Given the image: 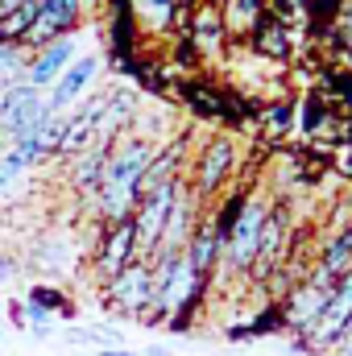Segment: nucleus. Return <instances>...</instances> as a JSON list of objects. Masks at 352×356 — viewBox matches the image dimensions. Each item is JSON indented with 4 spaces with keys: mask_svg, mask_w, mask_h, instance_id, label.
<instances>
[{
    "mask_svg": "<svg viewBox=\"0 0 352 356\" xmlns=\"http://www.w3.org/2000/svg\"><path fill=\"white\" fill-rule=\"evenodd\" d=\"M203 203H199V195L191 191V186H182L175 199V207H170V216H166V228H162V245L158 249H182L186 241H191V232H195V224H199V211Z\"/></svg>",
    "mask_w": 352,
    "mask_h": 356,
    "instance_id": "obj_16",
    "label": "nucleus"
},
{
    "mask_svg": "<svg viewBox=\"0 0 352 356\" xmlns=\"http://www.w3.org/2000/svg\"><path fill=\"white\" fill-rule=\"evenodd\" d=\"M99 302L108 307V315L141 323L154 307V261L150 257H133L116 277H108L99 286Z\"/></svg>",
    "mask_w": 352,
    "mask_h": 356,
    "instance_id": "obj_3",
    "label": "nucleus"
},
{
    "mask_svg": "<svg viewBox=\"0 0 352 356\" xmlns=\"http://www.w3.org/2000/svg\"><path fill=\"white\" fill-rule=\"evenodd\" d=\"M25 307H38V311H46L50 319L58 315V319H75V302L58 290V286H50V282H38V286H29V294H25Z\"/></svg>",
    "mask_w": 352,
    "mask_h": 356,
    "instance_id": "obj_23",
    "label": "nucleus"
},
{
    "mask_svg": "<svg viewBox=\"0 0 352 356\" xmlns=\"http://www.w3.org/2000/svg\"><path fill=\"white\" fill-rule=\"evenodd\" d=\"M0 95H4V88H0Z\"/></svg>",
    "mask_w": 352,
    "mask_h": 356,
    "instance_id": "obj_34",
    "label": "nucleus"
},
{
    "mask_svg": "<svg viewBox=\"0 0 352 356\" xmlns=\"http://www.w3.org/2000/svg\"><path fill=\"white\" fill-rule=\"evenodd\" d=\"M249 50L257 54V58H286L290 54V33H286V21L282 17H269L265 13V21L249 33Z\"/></svg>",
    "mask_w": 352,
    "mask_h": 356,
    "instance_id": "obj_18",
    "label": "nucleus"
},
{
    "mask_svg": "<svg viewBox=\"0 0 352 356\" xmlns=\"http://www.w3.org/2000/svg\"><path fill=\"white\" fill-rule=\"evenodd\" d=\"M83 17H88V8H83V0H38V13H33V25L25 29V38H21V46H25V50H38V46H46V42H58V38H71V33H79V25H83Z\"/></svg>",
    "mask_w": 352,
    "mask_h": 356,
    "instance_id": "obj_9",
    "label": "nucleus"
},
{
    "mask_svg": "<svg viewBox=\"0 0 352 356\" xmlns=\"http://www.w3.org/2000/svg\"><path fill=\"white\" fill-rule=\"evenodd\" d=\"M311 269H319L332 282H340L344 273H352V224L328 228V236L319 241V253H315Z\"/></svg>",
    "mask_w": 352,
    "mask_h": 356,
    "instance_id": "obj_15",
    "label": "nucleus"
},
{
    "mask_svg": "<svg viewBox=\"0 0 352 356\" xmlns=\"http://www.w3.org/2000/svg\"><path fill=\"white\" fill-rule=\"evenodd\" d=\"M349 327H352V273H344V277L336 282L332 298L323 302L319 319H315L298 340H294V353H311V356L336 353V348L344 344Z\"/></svg>",
    "mask_w": 352,
    "mask_h": 356,
    "instance_id": "obj_5",
    "label": "nucleus"
},
{
    "mask_svg": "<svg viewBox=\"0 0 352 356\" xmlns=\"http://www.w3.org/2000/svg\"><path fill=\"white\" fill-rule=\"evenodd\" d=\"M25 58H29V50H25L21 42H0V88L21 83V75H25Z\"/></svg>",
    "mask_w": 352,
    "mask_h": 356,
    "instance_id": "obj_25",
    "label": "nucleus"
},
{
    "mask_svg": "<svg viewBox=\"0 0 352 356\" xmlns=\"http://www.w3.org/2000/svg\"><path fill=\"white\" fill-rule=\"evenodd\" d=\"M91 253V277L104 286L108 277H116L120 269L137 257V232H133V220H116V224H104V232L95 236V245H88Z\"/></svg>",
    "mask_w": 352,
    "mask_h": 356,
    "instance_id": "obj_10",
    "label": "nucleus"
},
{
    "mask_svg": "<svg viewBox=\"0 0 352 356\" xmlns=\"http://www.w3.org/2000/svg\"><path fill=\"white\" fill-rule=\"evenodd\" d=\"M133 21L150 33H170L178 25V0H129Z\"/></svg>",
    "mask_w": 352,
    "mask_h": 356,
    "instance_id": "obj_21",
    "label": "nucleus"
},
{
    "mask_svg": "<svg viewBox=\"0 0 352 356\" xmlns=\"http://www.w3.org/2000/svg\"><path fill=\"white\" fill-rule=\"evenodd\" d=\"M186 95H191L195 116H220V112H224V99L207 88V83H203V88H199V83H191V88H186Z\"/></svg>",
    "mask_w": 352,
    "mask_h": 356,
    "instance_id": "obj_27",
    "label": "nucleus"
},
{
    "mask_svg": "<svg viewBox=\"0 0 352 356\" xmlns=\"http://www.w3.org/2000/svg\"><path fill=\"white\" fill-rule=\"evenodd\" d=\"M220 17H224V33L228 38H249L265 21V0H228Z\"/></svg>",
    "mask_w": 352,
    "mask_h": 356,
    "instance_id": "obj_20",
    "label": "nucleus"
},
{
    "mask_svg": "<svg viewBox=\"0 0 352 356\" xmlns=\"http://www.w3.org/2000/svg\"><path fill=\"white\" fill-rule=\"evenodd\" d=\"M0 13H4V0H0Z\"/></svg>",
    "mask_w": 352,
    "mask_h": 356,
    "instance_id": "obj_33",
    "label": "nucleus"
},
{
    "mask_svg": "<svg viewBox=\"0 0 352 356\" xmlns=\"http://www.w3.org/2000/svg\"><path fill=\"white\" fill-rule=\"evenodd\" d=\"M13 273H17V261L13 257H0V282H13Z\"/></svg>",
    "mask_w": 352,
    "mask_h": 356,
    "instance_id": "obj_28",
    "label": "nucleus"
},
{
    "mask_svg": "<svg viewBox=\"0 0 352 356\" xmlns=\"http://www.w3.org/2000/svg\"><path fill=\"white\" fill-rule=\"evenodd\" d=\"M79 58V42H75V33L71 38H58V42H46V46H38V50H29V58H25V75H21V83H29V88H50L71 63Z\"/></svg>",
    "mask_w": 352,
    "mask_h": 356,
    "instance_id": "obj_11",
    "label": "nucleus"
},
{
    "mask_svg": "<svg viewBox=\"0 0 352 356\" xmlns=\"http://www.w3.org/2000/svg\"><path fill=\"white\" fill-rule=\"evenodd\" d=\"M95 356H133V353H129V348H99Z\"/></svg>",
    "mask_w": 352,
    "mask_h": 356,
    "instance_id": "obj_30",
    "label": "nucleus"
},
{
    "mask_svg": "<svg viewBox=\"0 0 352 356\" xmlns=\"http://www.w3.org/2000/svg\"><path fill=\"white\" fill-rule=\"evenodd\" d=\"M145 356H170V348H166V344H150V348H145Z\"/></svg>",
    "mask_w": 352,
    "mask_h": 356,
    "instance_id": "obj_29",
    "label": "nucleus"
},
{
    "mask_svg": "<svg viewBox=\"0 0 352 356\" xmlns=\"http://www.w3.org/2000/svg\"><path fill=\"white\" fill-rule=\"evenodd\" d=\"M220 245H224V236H220V228H216L211 211H207V216H199V224H195L191 241L182 245V257H186V266H191L195 277H207V282H211L216 261H220Z\"/></svg>",
    "mask_w": 352,
    "mask_h": 356,
    "instance_id": "obj_14",
    "label": "nucleus"
},
{
    "mask_svg": "<svg viewBox=\"0 0 352 356\" xmlns=\"http://www.w3.org/2000/svg\"><path fill=\"white\" fill-rule=\"evenodd\" d=\"M273 195L262 191V186H245L241 195V207L232 216V228L224 232V245H220V261H216V282L232 286L241 277H249V266H253V253H257V236H262L265 211H269Z\"/></svg>",
    "mask_w": 352,
    "mask_h": 356,
    "instance_id": "obj_1",
    "label": "nucleus"
},
{
    "mask_svg": "<svg viewBox=\"0 0 352 356\" xmlns=\"http://www.w3.org/2000/svg\"><path fill=\"white\" fill-rule=\"evenodd\" d=\"M141 91L133 88H108L104 91V112H99V133H95V145H112L120 141L125 133H133V120L141 112Z\"/></svg>",
    "mask_w": 352,
    "mask_h": 356,
    "instance_id": "obj_12",
    "label": "nucleus"
},
{
    "mask_svg": "<svg viewBox=\"0 0 352 356\" xmlns=\"http://www.w3.org/2000/svg\"><path fill=\"white\" fill-rule=\"evenodd\" d=\"M332 290H336V282L332 277H323L319 269H307L294 286H286V298L278 302V315H282V332H290L294 340L319 319V311H323V302L332 298Z\"/></svg>",
    "mask_w": 352,
    "mask_h": 356,
    "instance_id": "obj_7",
    "label": "nucleus"
},
{
    "mask_svg": "<svg viewBox=\"0 0 352 356\" xmlns=\"http://www.w3.org/2000/svg\"><path fill=\"white\" fill-rule=\"evenodd\" d=\"M33 175L8 145H0V195H13L17 186H25V178Z\"/></svg>",
    "mask_w": 352,
    "mask_h": 356,
    "instance_id": "obj_26",
    "label": "nucleus"
},
{
    "mask_svg": "<svg viewBox=\"0 0 352 356\" xmlns=\"http://www.w3.org/2000/svg\"><path fill=\"white\" fill-rule=\"evenodd\" d=\"M108 149H112V145H91V149H83V154H75V158H67V162H63L67 182H71V191H75V195H83V199H88V195L99 191Z\"/></svg>",
    "mask_w": 352,
    "mask_h": 356,
    "instance_id": "obj_17",
    "label": "nucleus"
},
{
    "mask_svg": "<svg viewBox=\"0 0 352 356\" xmlns=\"http://www.w3.org/2000/svg\"><path fill=\"white\" fill-rule=\"evenodd\" d=\"M294 129V104L290 99H273L262 108V137L265 141H282Z\"/></svg>",
    "mask_w": 352,
    "mask_h": 356,
    "instance_id": "obj_24",
    "label": "nucleus"
},
{
    "mask_svg": "<svg viewBox=\"0 0 352 356\" xmlns=\"http://www.w3.org/2000/svg\"><path fill=\"white\" fill-rule=\"evenodd\" d=\"M186 186V175L182 178H166L150 191H141L137 207H133V232H137V257H154L158 245H162V228H166V216L175 207L178 191Z\"/></svg>",
    "mask_w": 352,
    "mask_h": 356,
    "instance_id": "obj_8",
    "label": "nucleus"
},
{
    "mask_svg": "<svg viewBox=\"0 0 352 356\" xmlns=\"http://www.w3.org/2000/svg\"><path fill=\"white\" fill-rule=\"evenodd\" d=\"M344 340H352V327H349V336H344Z\"/></svg>",
    "mask_w": 352,
    "mask_h": 356,
    "instance_id": "obj_32",
    "label": "nucleus"
},
{
    "mask_svg": "<svg viewBox=\"0 0 352 356\" xmlns=\"http://www.w3.org/2000/svg\"><path fill=\"white\" fill-rule=\"evenodd\" d=\"M237 166H241V141L232 133H211L199 145L195 162L186 166V186L199 195V203L203 199L211 203V199H220L237 182Z\"/></svg>",
    "mask_w": 352,
    "mask_h": 356,
    "instance_id": "obj_2",
    "label": "nucleus"
},
{
    "mask_svg": "<svg viewBox=\"0 0 352 356\" xmlns=\"http://www.w3.org/2000/svg\"><path fill=\"white\" fill-rule=\"evenodd\" d=\"M58 112L50 108L46 91L29 88V83H8L0 95V145H13L38 129H46Z\"/></svg>",
    "mask_w": 352,
    "mask_h": 356,
    "instance_id": "obj_4",
    "label": "nucleus"
},
{
    "mask_svg": "<svg viewBox=\"0 0 352 356\" xmlns=\"http://www.w3.org/2000/svg\"><path fill=\"white\" fill-rule=\"evenodd\" d=\"M0 42H4V38H0Z\"/></svg>",
    "mask_w": 352,
    "mask_h": 356,
    "instance_id": "obj_35",
    "label": "nucleus"
},
{
    "mask_svg": "<svg viewBox=\"0 0 352 356\" xmlns=\"http://www.w3.org/2000/svg\"><path fill=\"white\" fill-rule=\"evenodd\" d=\"M191 42H195L199 50H207V54H216V50H220V46L228 42L220 8L203 4V8H195V13H191Z\"/></svg>",
    "mask_w": 352,
    "mask_h": 356,
    "instance_id": "obj_19",
    "label": "nucleus"
},
{
    "mask_svg": "<svg viewBox=\"0 0 352 356\" xmlns=\"http://www.w3.org/2000/svg\"><path fill=\"white\" fill-rule=\"evenodd\" d=\"M95 75H99V54H79L50 88H46V99L54 112H71L91 88H95Z\"/></svg>",
    "mask_w": 352,
    "mask_h": 356,
    "instance_id": "obj_13",
    "label": "nucleus"
},
{
    "mask_svg": "<svg viewBox=\"0 0 352 356\" xmlns=\"http://www.w3.org/2000/svg\"><path fill=\"white\" fill-rule=\"evenodd\" d=\"M290 257V203L286 199H273L269 211H265L262 236H257V253H253V266H249V277L253 286H269L278 277V269L286 266Z\"/></svg>",
    "mask_w": 352,
    "mask_h": 356,
    "instance_id": "obj_6",
    "label": "nucleus"
},
{
    "mask_svg": "<svg viewBox=\"0 0 352 356\" xmlns=\"http://www.w3.org/2000/svg\"><path fill=\"white\" fill-rule=\"evenodd\" d=\"M328 124H332V112H328V99H323V95L311 91V95H303V99L294 104V129H298L303 137L315 141Z\"/></svg>",
    "mask_w": 352,
    "mask_h": 356,
    "instance_id": "obj_22",
    "label": "nucleus"
},
{
    "mask_svg": "<svg viewBox=\"0 0 352 356\" xmlns=\"http://www.w3.org/2000/svg\"><path fill=\"white\" fill-rule=\"evenodd\" d=\"M95 4H104V0H83V8H95Z\"/></svg>",
    "mask_w": 352,
    "mask_h": 356,
    "instance_id": "obj_31",
    "label": "nucleus"
}]
</instances>
